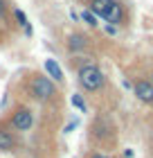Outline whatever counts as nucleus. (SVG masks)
<instances>
[{"label":"nucleus","instance_id":"f8f14e48","mask_svg":"<svg viewBox=\"0 0 153 158\" xmlns=\"http://www.w3.org/2000/svg\"><path fill=\"white\" fill-rule=\"evenodd\" d=\"M70 104L74 106L79 113H88V104H86V99H83L81 93H74V95L70 97Z\"/></svg>","mask_w":153,"mask_h":158},{"label":"nucleus","instance_id":"0eeeda50","mask_svg":"<svg viewBox=\"0 0 153 158\" xmlns=\"http://www.w3.org/2000/svg\"><path fill=\"white\" fill-rule=\"evenodd\" d=\"M126 86L133 90V95L140 99L144 106L153 109V84L147 77L140 61L131 63V68H126Z\"/></svg>","mask_w":153,"mask_h":158},{"label":"nucleus","instance_id":"20e7f679","mask_svg":"<svg viewBox=\"0 0 153 158\" xmlns=\"http://www.w3.org/2000/svg\"><path fill=\"white\" fill-rule=\"evenodd\" d=\"M90 14L106 20L115 30H131L133 25V7L128 0H79Z\"/></svg>","mask_w":153,"mask_h":158},{"label":"nucleus","instance_id":"f03ea898","mask_svg":"<svg viewBox=\"0 0 153 158\" xmlns=\"http://www.w3.org/2000/svg\"><path fill=\"white\" fill-rule=\"evenodd\" d=\"M74 77L79 93L83 95L86 104L95 109V113H115V109L122 102V95L117 86L113 84V79L99 68V63H88L79 68Z\"/></svg>","mask_w":153,"mask_h":158},{"label":"nucleus","instance_id":"7ed1b4c3","mask_svg":"<svg viewBox=\"0 0 153 158\" xmlns=\"http://www.w3.org/2000/svg\"><path fill=\"white\" fill-rule=\"evenodd\" d=\"M88 149L101 154H115L119 149V124L113 113H95L86 131Z\"/></svg>","mask_w":153,"mask_h":158},{"label":"nucleus","instance_id":"423d86ee","mask_svg":"<svg viewBox=\"0 0 153 158\" xmlns=\"http://www.w3.org/2000/svg\"><path fill=\"white\" fill-rule=\"evenodd\" d=\"M41 118H45V115H41L34 106L25 104V102H11L9 109H7V113L2 115V120L16 133L23 135V138H25V135H32V131L38 127Z\"/></svg>","mask_w":153,"mask_h":158},{"label":"nucleus","instance_id":"2eb2a0df","mask_svg":"<svg viewBox=\"0 0 153 158\" xmlns=\"http://www.w3.org/2000/svg\"><path fill=\"white\" fill-rule=\"evenodd\" d=\"M83 158H115L113 154H101V152H95V149H88L83 154Z\"/></svg>","mask_w":153,"mask_h":158},{"label":"nucleus","instance_id":"4468645a","mask_svg":"<svg viewBox=\"0 0 153 158\" xmlns=\"http://www.w3.org/2000/svg\"><path fill=\"white\" fill-rule=\"evenodd\" d=\"M140 63H142L144 73H147V77L151 79V84H153V56H149V54H147V56H142V61H140Z\"/></svg>","mask_w":153,"mask_h":158},{"label":"nucleus","instance_id":"f3484780","mask_svg":"<svg viewBox=\"0 0 153 158\" xmlns=\"http://www.w3.org/2000/svg\"><path fill=\"white\" fill-rule=\"evenodd\" d=\"M124 158H133V149H124Z\"/></svg>","mask_w":153,"mask_h":158},{"label":"nucleus","instance_id":"9d476101","mask_svg":"<svg viewBox=\"0 0 153 158\" xmlns=\"http://www.w3.org/2000/svg\"><path fill=\"white\" fill-rule=\"evenodd\" d=\"M50 79H52L54 84H59L61 88L65 86V75H63V70H61V66L56 63L54 59H45V70H43Z\"/></svg>","mask_w":153,"mask_h":158},{"label":"nucleus","instance_id":"1a4fd4ad","mask_svg":"<svg viewBox=\"0 0 153 158\" xmlns=\"http://www.w3.org/2000/svg\"><path fill=\"white\" fill-rule=\"evenodd\" d=\"M0 152L7 156H25L27 154V142L20 133H16L7 122L0 118Z\"/></svg>","mask_w":153,"mask_h":158},{"label":"nucleus","instance_id":"6e6552de","mask_svg":"<svg viewBox=\"0 0 153 158\" xmlns=\"http://www.w3.org/2000/svg\"><path fill=\"white\" fill-rule=\"evenodd\" d=\"M14 0H0V50L11 48L20 36V27L14 18Z\"/></svg>","mask_w":153,"mask_h":158},{"label":"nucleus","instance_id":"ddd939ff","mask_svg":"<svg viewBox=\"0 0 153 158\" xmlns=\"http://www.w3.org/2000/svg\"><path fill=\"white\" fill-rule=\"evenodd\" d=\"M79 20H83V23L88 25V27H92V30H97V27H99V23H97V16H95V14H90L88 9H83V11H81Z\"/></svg>","mask_w":153,"mask_h":158},{"label":"nucleus","instance_id":"dca6fc26","mask_svg":"<svg viewBox=\"0 0 153 158\" xmlns=\"http://www.w3.org/2000/svg\"><path fill=\"white\" fill-rule=\"evenodd\" d=\"M77 124H79V120L74 118V120H72V122H70V124H68V127H65V129H63V133H70V131H72V129H77Z\"/></svg>","mask_w":153,"mask_h":158},{"label":"nucleus","instance_id":"39448f33","mask_svg":"<svg viewBox=\"0 0 153 158\" xmlns=\"http://www.w3.org/2000/svg\"><path fill=\"white\" fill-rule=\"evenodd\" d=\"M63 48L68 52V56H86V59H92L99 63V56L106 52V39L90 34V32L72 30L63 39Z\"/></svg>","mask_w":153,"mask_h":158},{"label":"nucleus","instance_id":"f257e3e1","mask_svg":"<svg viewBox=\"0 0 153 158\" xmlns=\"http://www.w3.org/2000/svg\"><path fill=\"white\" fill-rule=\"evenodd\" d=\"M9 95L14 102H25L34 106L41 115L63 122L65 95L59 84H54L38 68H20L9 84Z\"/></svg>","mask_w":153,"mask_h":158},{"label":"nucleus","instance_id":"9b49d317","mask_svg":"<svg viewBox=\"0 0 153 158\" xmlns=\"http://www.w3.org/2000/svg\"><path fill=\"white\" fill-rule=\"evenodd\" d=\"M14 18H16V23H18V27L25 32V36H32V25H30V20H27V16H25V11L23 9H14Z\"/></svg>","mask_w":153,"mask_h":158}]
</instances>
